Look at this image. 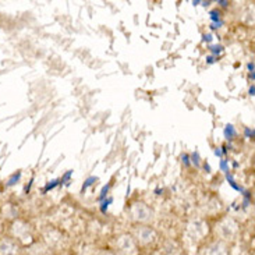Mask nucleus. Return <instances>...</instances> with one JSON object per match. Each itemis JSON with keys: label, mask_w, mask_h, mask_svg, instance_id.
Returning <instances> with one entry per match:
<instances>
[{"label": "nucleus", "mask_w": 255, "mask_h": 255, "mask_svg": "<svg viewBox=\"0 0 255 255\" xmlns=\"http://www.w3.org/2000/svg\"><path fill=\"white\" fill-rule=\"evenodd\" d=\"M215 235L218 240L232 244L240 237V225L232 216H223L219 222L216 223L215 228Z\"/></svg>", "instance_id": "1"}, {"label": "nucleus", "mask_w": 255, "mask_h": 255, "mask_svg": "<svg viewBox=\"0 0 255 255\" xmlns=\"http://www.w3.org/2000/svg\"><path fill=\"white\" fill-rule=\"evenodd\" d=\"M10 235L11 239L17 244L21 246H27L29 247L31 244H34V230L31 228V225L28 222L22 221V219H15L10 226Z\"/></svg>", "instance_id": "2"}, {"label": "nucleus", "mask_w": 255, "mask_h": 255, "mask_svg": "<svg viewBox=\"0 0 255 255\" xmlns=\"http://www.w3.org/2000/svg\"><path fill=\"white\" fill-rule=\"evenodd\" d=\"M131 236L134 237L139 249H151L159 242L158 232L151 225H135Z\"/></svg>", "instance_id": "3"}, {"label": "nucleus", "mask_w": 255, "mask_h": 255, "mask_svg": "<svg viewBox=\"0 0 255 255\" xmlns=\"http://www.w3.org/2000/svg\"><path fill=\"white\" fill-rule=\"evenodd\" d=\"M187 239L193 243H204L211 235V228L209 223L205 219L195 218L187 222L186 229H184Z\"/></svg>", "instance_id": "4"}, {"label": "nucleus", "mask_w": 255, "mask_h": 255, "mask_svg": "<svg viewBox=\"0 0 255 255\" xmlns=\"http://www.w3.org/2000/svg\"><path fill=\"white\" fill-rule=\"evenodd\" d=\"M155 212L144 201H135L128 209V218L135 225H149L153 221Z\"/></svg>", "instance_id": "5"}, {"label": "nucleus", "mask_w": 255, "mask_h": 255, "mask_svg": "<svg viewBox=\"0 0 255 255\" xmlns=\"http://www.w3.org/2000/svg\"><path fill=\"white\" fill-rule=\"evenodd\" d=\"M113 251L118 255H139V247L131 233H120L115 237Z\"/></svg>", "instance_id": "6"}, {"label": "nucleus", "mask_w": 255, "mask_h": 255, "mask_svg": "<svg viewBox=\"0 0 255 255\" xmlns=\"http://www.w3.org/2000/svg\"><path fill=\"white\" fill-rule=\"evenodd\" d=\"M200 255H230V244L215 239L202 246Z\"/></svg>", "instance_id": "7"}, {"label": "nucleus", "mask_w": 255, "mask_h": 255, "mask_svg": "<svg viewBox=\"0 0 255 255\" xmlns=\"http://www.w3.org/2000/svg\"><path fill=\"white\" fill-rule=\"evenodd\" d=\"M43 242H45L46 249L57 250L63 247L64 239H63V235L60 230H57L55 228H48L43 232Z\"/></svg>", "instance_id": "8"}, {"label": "nucleus", "mask_w": 255, "mask_h": 255, "mask_svg": "<svg viewBox=\"0 0 255 255\" xmlns=\"http://www.w3.org/2000/svg\"><path fill=\"white\" fill-rule=\"evenodd\" d=\"M20 244H17L11 237L0 240V255H20Z\"/></svg>", "instance_id": "9"}, {"label": "nucleus", "mask_w": 255, "mask_h": 255, "mask_svg": "<svg viewBox=\"0 0 255 255\" xmlns=\"http://www.w3.org/2000/svg\"><path fill=\"white\" fill-rule=\"evenodd\" d=\"M160 253L163 255H181V249H180V246L177 243L174 242V240H169V242H165L163 244V247L162 250H159Z\"/></svg>", "instance_id": "10"}, {"label": "nucleus", "mask_w": 255, "mask_h": 255, "mask_svg": "<svg viewBox=\"0 0 255 255\" xmlns=\"http://www.w3.org/2000/svg\"><path fill=\"white\" fill-rule=\"evenodd\" d=\"M225 135L228 139H233V137L236 135V130L235 127L232 125H228L226 126V128H225Z\"/></svg>", "instance_id": "11"}, {"label": "nucleus", "mask_w": 255, "mask_h": 255, "mask_svg": "<svg viewBox=\"0 0 255 255\" xmlns=\"http://www.w3.org/2000/svg\"><path fill=\"white\" fill-rule=\"evenodd\" d=\"M20 177H21V172L14 173L13 176H11V179L8 180V186H13V184H15V183L20 180Z\"/></svg>", "instance_id": "12"}, {"label": "nucleus", "mask_w": 255, "mask_h": 255, "mask_svg": "<svg viewBox=\"0 0 255 255\" xmlns=\"http://www.w3.org/2000/svg\"><path fill=\"white\" fill-rule=\"evenodd\" d=\"M57 184H59V181H57V180H53V181H50L49 184H46V187H45V190H43V191L46 193V191H49V190L55 188V187L57 186Z\"/></svg>", "instance_id": "13"}, {"label": "nucleus", "mask_w": 255, "mask_h": 255, "mask_svg": "<svg viewBox=\"0 0 255 255\" xmlns=\"http://www.w3.org/2000/svg\"><path fill=\"white\" fill-rule=\"evenodd\" d=\"M95 180H97L95 177H90V179L87 180V181H85V184L83 186V191H85V190H87L88 187L92 186V181H95Z\"/></svg>", "instance_id": "14"}, {"label": "nucleus", "mask_w": 255, "mask_h": 255, "mask_svg": "<svg viewBox=\"0 0 255 255\" xmlns=\"http://www.w3.org/2000/svg\"><path fill=\"white\" fill-rule=\"evenodd\" d=\"M97 255H118L113 250H104V251H99Z\"/></svg>", "instance_id": "15"}, {"label": "nucleus", "mask_w": 255, "mask_h": 255, "mask_svg": "<svg viewBox=\"0 0 255 255\" xmlns=\"http://www.w3.org/2000/svg\"><path fill=\"white\" fill-rule=\"evenodd\" d=\"M108 191H109V186L104 187V190H102V193H101V197H99V200H104L105 197L108 195Z\"/></svg>", "instance_id": "16"}, {"label": "nucleus", "mask_w": 255, "mask_h": 255, "mask_svg": "<svg viewBox=\"0 0 255 255\" xmlns=\"http://www.w3.org/2000/svg\"><path fill=\"white\" fill-rule=\"evenodd\" d=\"M198 152H195V153H193V163L194 165H197L198 166V163H200V162H198Z\"/></svg>", "instance_id": "17"}, {"label": "nucleus", "mask_w": 255, "mask_h": 255, "mask_svg": "<svg viewBox=\"0 0 255 255\" xmlns=\"http://www.w3.org/2000/svg\"><path fill=\"white\" fill-rule=\"evenodd\" d=\"M211 18H212L214 21H219V13L212 11V13H211Z\"/></svg>", "instance_id": "18"}, {"label": "nucleus", "mask_w": 255, "mask_h": 255, "mask_svg": "<svg viewBox=\"0 0 255 255\" xmlns=\"http://www.w3.org/2000/svg\"><path fill=\"white\" fill-rule=\"evenodd\" d=\"M112 201H113V198H109V200H108V201H105L104 207H102V211H104V212H105V208L108 209V207H109V204H112Z\"/></svg>", "instance_id": "19"}, {"label": "nucleus", "mask_w": 255, "mask_h": 255, "mask_svg": "<svg viewBox=\"0 0 255 255\" xmlns=\"http://www.w3.org/2000/svg\"><path fill=\"white\" fill-rule=\"evenodd\" d=\"M211 50H212V52H215V53H216V52H218V53H221L222 46H211Z\"/></svg>", "instance_id": "20"}, {"label": "nucleus", "mask_w": 255, "mask_h": 255, "mask_svg": "<svg viewBox=\"0 0 255 255\" xmlns=\"http://www.w3.org/2000/svg\"><path fill=\"white\" fill-rule=\"evenodd\" d=\"M183 162H184L187 166L190 165V162H188V156H187V155H184V156H183Z\"/></svg>", "instance_id": "21"}, {"label": "nucleus", "mask_w": 255, "mask_h": 255, "mask_svg": "<svg viewBox=\"0 0 255 255\" xmlns=\"http://www.w3.org/2000/svg\"><path fill=\"white\" fill-rule=\"evenodd\" d=\"M149 255H163V254H162V253H160L159 250H155V251H152Z\"/></svg>", "instance_id": "22"}, {"label": "nucleus", "mask_w": 255, "mask_h": 255, "mask_svg": "<svg viewBox=\"0 0 255 255\" xmlns=\"http://www.w3.org/2000/svg\"><path fill=\"white\" fill-rule=\"evenodd\" d=\"M204 38H205V41H211V39H212V35L211 34H208V35H205V36H204Z\"/></svg>", "instance_id": "23"}, {"label": "nucleus", "mask_w": 255, "mask_h": 255, "mask_svg": "<svg viewBox=\"0 0 255 255\" xmlns=\"http://www.w3.org/2000/svg\"><path fill=\"white\" fill-rule=\"evenodd\" d=\"M215 153H216V155H218V156H221V155H222L221 151H219V149H216V151H215Z\"/></svg>", "instance_id": "24"}, {"label": "nucleus", "mask_w": 255, "mask_h": 255, "mask_svg": "<svg viewBox=\"0 0 255 255\" xmlns=\"http://www.w3.org/2000/svg\"><path fill=\"white\" fill-rule=\"evenodd\" d=\"M45 255H56V254H53V253H46Z\"/></svg>", "instance_id": "25"}, {"label": "nucleus", "mask_w": 255, "mask_h": 255, "mask_svg": "<svg viewBox=\"0 0 255 255\" xmlns=\"http://www.w3.org/2000/svg\"><path fill=\"white\" fill-rule=\"evenodd\" d=\"M181 255H184V254H181Z\"/></svg>", "instance_id": "26"}]
</instances>
